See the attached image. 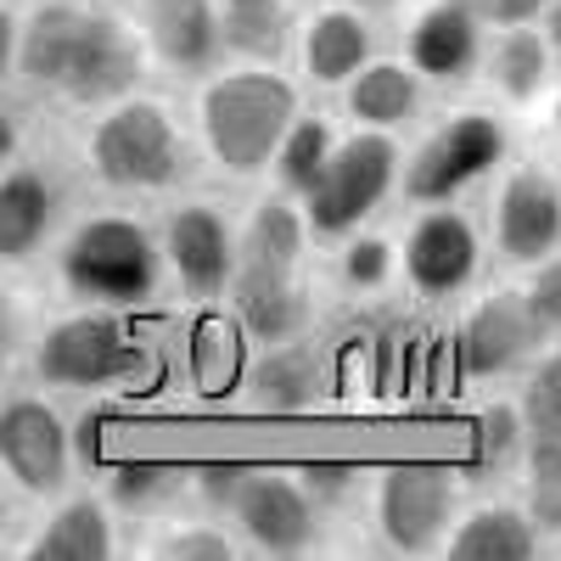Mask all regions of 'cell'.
Instances as JSON below:
<instances>
[{
    "instance_id": "cell-33",
    "label": "cell",
    "mask_w": 561,
    "mask_h": 561,
    "mask_svg": "<svg viewBox=\"0 0 561 561\" xmlns=\"http://www.w3.org/2000/svg\"><path fill=\"white\" fill-rule=\"evenodd\" d=\"M298 483L309 489V500H314L320 511H337V505H348L354 489H359V466L343 460V455H325V460H309V466H304Z\"/></svg>"
},
{
    "instance_id": "cell-36",
    "label": "cell",
    "mask_w": 561,
    "mask_h": 561,
    "mask_svg": "<svg viewBox=\"0 0 561 561\" xmlns=\"http://www.w3.org/2000/svg\"><path fill=\"white\" fill-rule=\"evenodd\" d=\"M152 556H163V561H230L237 545H230V534H219V528H169L152 545Z\"/></svg>"
},
{
    "instance_id": "cell-2",
    "label": "cell",
    "mask_w": 561,
    "mask_h": 561,
    "mask_svg": "<svg viewBox=\"0 0 561 561\" xmlns=\"http://www.w3.org/2000/svg\"><path fill=\"white\" fill-rule=\"evenodd\" d=\"M57 264L79 298L107 304V309H135L158 293L169 259L147 237V225H135L124 214H96L68 230Z\"/></svg>"
},
{
    "instance_id": "cell-7",
    "label": "cell",
    "mask_w": 561,
    "mask_h": 561,
    "mask_svg": "<svg viewBox=\"0 0 561 561\" xmlns=\"http://www.w3.org/2000/svg\"><path fill=\"white\" fill-rule=\"evenodd\" d=\"M449 523H455V478L444 472V466L410 460V466L382 472V483H377V528L393 550H404V556L433 550L438 539H449Z\"/></svg>"
},
{
    "instance_id": "cell-9",
    "label": "cell",
    "mask_w": 561,
    "mask_h": 561,
    "mask_svg": "<svg viewBox=\"0 0 561 561\" xmlns=\"http://www.w3.org/2000/svg\"><path fill=\"white\" fill-rule=\"evenodd\" d=\"M399 259H404V280H410V287H415L421 298L438 304V298H455L466 280L478 275L483 248H478L472 219H466L460 208L433 203L427 214L410 225V237H404Z\"/></svg>"
},
{
    "instance_id": "cell-20",
    "label": "cell",
    "mask_w": 561,
    "mask_h": 561,
    "mask_svg": "<svg viewBox=\"0 0 561 561\" xmlns=\"http://www.w3.org/2000/svg\"><path fill=\"white\" fill-rule=\"evenodd\" d=\"M370 62V23L348 7H325L304 28V73L314 84H348Z\"/></svg>"
},
{
    "instance_id": "cell-13",
    "label": "cell",
    "mask_w": 561,
    "mask_h": 561,
    "mask_svg": "<svg viewBox=\"0 0 561 561\" xmlns=\"http://www.w3.org/2000/svg\"><path fill=\"white\" fill-rule=\"evenodd\" d=\"M140 79V39L107 18V12H90L79 45H73V62L62 73V96L79 107H102V102H124Z\"/></svg>"
},
{
    "instance_id": "cell-40",
    "label": "cell",
    "mask_w": 561,
    "mask_h": 561,
    "mask_svg": "<svg viewBox=\"0 0 561 561\" xmlns=\"http://www.w3.org/2000/svg\"><path fill=\"white\" fill-rule=\"evenodd\" d=\"M354 7H370V12H388V7H399V0H354Z\"/></svg>"
},
{
    "instance_id": "cell-25",
    "label": "cell",
    "mask_w": 561,
    "mask_h": 561,
    "mask_svg": "<svg viewBox=\"0 0 561 561\" xmlns=\"http://www.w3.org/2000/svg\"><path fill=\"white\" fill-rule=\"evenodd\" d=\"M550 51H556L550 34H534V23L500 28V39L489 45V84L517 107L539 102V90L550 84Z\"/></svg>"
},
{
    "instance_id": "cell-23",
    "label": "cell",
    "mask_w": 561,
    "mask_h": 561,
    "mask_svg": "<svg viewBox=\"0 0 561 561\" xmlns=\"http://www.w3.org/2000/svg\"><path fill=\"white\" fill-rule=\"evenodd\" d=\"M84 23H90V12H84V7H68V0H57V7H39V12L28 18L23 39H18V68H23V79L57 90L62 73H68V62H73V45H79Z\"/></svg>"
},
{
    "instance_id": "cell-29",
    "label": "cell",
    "mask_w": 561,
    "mask_h": 561,
    "mask_svg": "<svg viewBox=\"0 0 561 561\" xmlns=\"http://www.w3.org/2000/svg\"><path fill=\"white\" fill-rule=\"evenodd\" d=\"M337 152V135H332V124L325 118H298L293 129H287V140H280V152H275V185L280 192H293V197H304L309 185L320 180V169H325V158Z\"/></svg>"
},
{
    "instance_id": "cell-34",
    "label": "cell",
    "mask_w": 561,
    "mask_h": 561,
    "mask_svg": "<svg viewBox=\"0 0 561 561\" xmlns=\"http://www.w3.org/2000/svg\"><path fill=\"white\" fill-rule=\"evenodd\" d=\"M259 478V466H248V460H237V455H225V460H203L197 472H192V483H197V494L208 500V505H225V511H237V500L248 494V483Z\"/></svg>"
},
{
    "instance_id": "cell-15",
    "label": "cell",
    "mask_w": 561,
    "mask_h": 561,
    "mask_svg": "<svg viewBox=\"0 0 561 561\" xmlns=\"http://www.w3.org/2000/svg\"><path fill=\"white\" fill-rule=\"evenodd\" d=\"M410 68L433 84H455L483 62V18L466 0H433L404 34Z\"/></svg>"
},
{
    "instance_id": "cell-41",
    "label": "cell",
    "mask_w": 561,
    "mask_h": 561,
    "mask_svg": "<svg viewBox=\"0 0 561 561\" xmlns=\"http://www.w3.org/2000/svg\"><path fill=\"white\" fill-rule=\"evenodd\" d=\"M556 118H561V96H556Z\"/></svg>"
},
{
    "instance_id": "cell-30",
    "label": "cell",
    "mask_w": 561,
    "mask_h": 561,
    "mask_svg": "<svg viewBox=\"0 0 561 561\" xmlns=\"http://www.w3.org/2000/svg\"><path fill=\"white\" fill-rule=\"evenodd\" d=\"M528 511L561 528V427H534L528 438Z\"/></svg>"
},
{
    "instance_id": "cell-8",
    "label": "cell",
    "mask_w": 561,
    "mask_h": 561,
    "mask_svg": "<svg viewBox=\"0 0 561 561\" xmlns=\"http://www.w3.org/2000/svg\"><path fill=\"white\" fill-rule=\"evenodd\" d=\"M0 466L28 494H57L73 466L68 421L45 399H7L0 410Z\"/></svg>"
},
{
    "instance_id": "cell-32",
    "label": "cell",
    "mask_w": 561,
    "mask_h": 561,
    "mask_svg": "<svg viewBox=\"0 0 561 561\" xmlns=\"http://www.w3.org/2000/svg\"><path fill=\"white\" fill-rule=\"evenodd\" d=\"M337 275L348 293H377L382 280L393 275V242L388 237H354L343 242V259H337Z\"/></svg>"
},
{
    "instance_id": "cell-26",
    "label": "cell",
    "mask_w": 561,
    "mask_h": 561,
    "mask_svg": "<svg viewBox=\"0 0 561 561\" xmlns=\"http://www.w3.org/2000/svg\"><path fill=\"white\" fill-rule=\"evenodd\" d=\"M293 45L287 0H225V51L248 62H275Z\"/></svg>"
},
{
    "instance_id": "cell-5",
    "label": "cell",
    "mask_w": 561,
    "mask_h": 561,
    "mask_svg": "<svg viewBox=\"0 0 561 561\" xmlns=\"http://www.w3.org/2000/svg\"><path fill=\"white\" fill-rule=\"evenodd\" d=\"M505 158V129L489 113H455L444 118L427 140L415 147V158L404 163V197L410 203H449L460 197L472 180H483L489 169H500Z\"/></svg>"
},
{
    "instance_id": "cell-3",
    "label": "cell",
    "mask_w": 561,
    "mask_h": 561,
    "mask_svg": "<svg viewBox=\"0 0 561 561\" xmlns=\"http://www.w3.org/2000/svg\"><path fill=\"white\" fill-rule=\"evenodd\" d=\"M399 185V147L388 140V129H365L337 140V152L325 158L320 180L304 192V219L314 242H348L354 230L388 203V192Z\"/></svg>"
},
{
    "instance_id": "cell-39",
    "label": "cell",
    "mask_w": 561,
    "mask_h": 561,
    "mask_svg": "<svg viewBox=\"0 0 561 561\" xmlns=\"http://www.w3.org/2000/svg\"><path fill=\"white\" fill-rule=\"evenodd\" d=\"M545 34H550V45L561 51V0H550V12H545Z\"/></svg>"
},
{
    "instance_id": "cell-17",
    "label": "cell",
    "mask_w": 561,
    "mask_h": 561,
    "mask_svg": "<svg viewBox=\"0 0 561 561\" xmlns=\"http://www.w3.org/2000/svg\"><path fill=\"white\" fill-rule=\"evenodd\" d=\"M237 314L253 337L264 343H287L304 320V293L287 264H259V259H242L237 264Z\"/></svg>"
},
{
    "instance_id": "cell-28",
    "label": "cell",
    "mask_w": 561,
    "mask_h": 561,
    "mask_svg": "<svg viewBox=\"0 0 561 561\" xmlns=\"http://www.w3.org/2000/svg\"><path fill=\"white\" fill-rule=\"evenodd\" d=\"M304 242H309V219H304L293 203L270 197V203L253 208V219H248V230H242V259L287 264V270H293L298 253H304Z\"/></svg>"
},
{
    "instance_id": "cell-31",
    "label": "cell",
    "mask_w": 561,
    "mask_h": 561,
    "mask_svg": "<svg viewBox=\"0 0 561 561\" xmlns=\"http://www.w3.org/2000/svg\"><path fill=\"white\" fill-rule=\"evenodd\" d=\"M523 410H511V404H494V410H483V421H478V460H472V478H489V472H500L505 460H517V455H528L523 449Z\"/></svg>"
},
{
    "instance_id": "cell-38",
    "label": "cell",
    "mask_w": 561,
    "mask_h": 561,
    "mask_svg": "<svg viewBox=\"0 0 561 561\" xmlns=\"http://www.w3.org/2000/svg\"><path fill=\"white\" fill-rule=\"evenodd\" d=\"M483 23H494V28H528V23H539L545 12H550V0H466Z\"/></svg>"
},
{
    "instance_id": "cell-11",
    "label": "cell",
    "mask_w": 561,
    "mask_h": 561,
    "mask_svg": "<svg viewBox=\"0 0 561 561\" xmlns=\"http://www.w3.org/2000/svg\"><path fill=\"white\" fill-rule=\"evenodd\" d=\"M561 242V185L523 163L511 169L494 197V248L511 264H545Z\"/></svg>"
},
{
    "instance_id": "cell-6",
    "label": "cell",
    "mask_w": 561,
    "mask_h": 561,
    "mask_svg": "<svg viewBox=\"0 0 561 561\" xmlns=\"http://www.w3.org/2000/svg\"><path fill=\"white\" fill-rule=\"evenodd\" d=\"M34 365L51 388H107V382H124L129 370L140 365V343L135 332L107 314V304L96 314H73V320H57L51 332L39 337L34 348Z\"/></svg>"
},
{
    "instance_id": "cell-37",
    "label": "cell",
    "mask_w": 561,
    "mask_h": 561,
    "mask_svg": "<svg viewBox=\"0 0 561 561\" xmlns=\"http://www.w3.org/2000/svg\"><path fill=\"white\" fill-rule=\"evenodd\" d=\"M528 304H534L545 332H561V259H545L539 264L534 287H528Z\"/></svg>"
},
{
    "instance_id": "cell-27",
    "label": "cell",
    "mask_w": 561,
    "mask_h": 561,
    "mask_svg": "<svg viewBox=\"0 0 561 561\" xmlns=\"http://www.w3.org/2000/svg\"><path fill=\"white\" fill-rule=\"evenodd\" d=\"M185 483H192V472L163 455H135V460H118L107 472V500L118 511H129V517H152V511H163Z\"/></svg>"
},
{
    "instance_id": "cell-1",
    "label": "cell",
    "mask_w": 561,
    "mask_h": 561,
    "mask_svg": "<svg viewBox=\"0 0 561 561\" xmlns=\"http://www.w3.org/2000/svg\"><path fill=\"white\" fill-rule=\"evenodd\" d=\"M197 118H203L208 158L230 174H253V169L275 163L280 140L298 124V90L275 68L253 62V68H237V73H219L203 90Z\"/></svg>"
},
{
    "instance_id": "cell-10",
    "label": "cell",
    "mask_w": 561,
    "mask_h": 561,
    "mask_svg": "<svg viewBox=\"0 0 561 561\" xmlns=\"http://www.w3.org/2000/svg\"><path fill=\"white\" fill-rule=\"evenodd\" d=\"M163 259L180 280L185 298H219L230 280H237V237H230V219L208 203H185L169 214L163 225Z\"/></svg>"
},
{
    "instance_id": "cell-22",
    "label": "cell",
    "mask_w": 561,
    "mask_h": 561,
    "mask_svg": "<svg viewBox=\"0 0 561 561\" xmlns=\"http://www.w3.org/2000/svg\"><path fill=\"white\" fill-rule=\"evenodd\" d=\"M248 399L264 415H298L320 399V365L304 343H275L248 377Z\"/></svg>"
},
{
    "instance_id": "cell-12",
    "label": "cell",
    "mask_w": 561,
    "mask_h": 561,
    "mask_svg": "<svg viewBox=\"0 0 561 561\" xmlns=\"http://www.w3.org/2000/svg\"><path fill=\"white\" fill-rule=\"evenodd\" d=\"M539 332L545 325H539L528 293H494L460 325V365L472 377H511L539 348Z\"/></svg>"
},
{
    "instance_id": "cell-35",
    "label": "cell",
    "mask_w": 561,
    "mask_h": 561,
    "mask_svg": "<svg viewBox=\"0 0 561 561\" xmlns=\"http://www.w3.org/2000/svg\"><path fill=\"white\" fill-rule=\"evenodd\" d=\"M528 427H561V354H545L523 388Z\"/></svg>"
},
{
    "instance_id": "cell-4",
    "label": "cell",
    "mask_w": 561,
    "mask_h": 561,
    "mask_svg": "<svg viewBox=\"0 0 561 561\" xmlns=\"http://www.w3.org/2000/svg\"><path fill=\"white\" fill-rule=\"evenodd\" d=\"M90 174L113 192H163L180 180V129L158 102H118L90 129Z\"/></svg>"
},
{
    "instance_id": "cell-16",
    "label": "cell",
    "mask_w": 561,
    "mask_h": 561,
    "mask_svg": "<svg viewBox=\"0 0 561 561\" xmlns=\"http://www.w3.org/2000/svg\"><path fill=\"white\" fill-rule=\"evenodd\" d=\"M147 39L169 73H208L225 51V12L214 0H147Z\"/></svg>"
},
{
    "instance_id": "cell-14",
    "label": "cell",
    "mask_w": 561,
    "mask_h": 561,
    "mask_svg": "<svg viewBox=\"0 0 561 561\" xmlns=\"http://www.w3.org/2000/svg\"><path fill=\"white\" fill-rule=\"evenodd\" d=\"M237 523H242L248 545H259L264 556H304L320 534V505L309 500V489L298 478L259 472L248 483V494L237 500Z\"/></svg>"
},
{
    "instance_id": "cell-21",
    "label": "cell",
    "mask_w": 561,
    "mask_h": 561,
    "mask_svg": "<svg viewBox=\"0 0 561 561\" xmlns=\"http://www.w3.org/2000/svg\"><path fill=\"white\" fill-rule=\"evenodd\" d=\"M28 561H107L113 556V523L102 500H68L39 523V534L23 550Z\"/></svg>"
},
{
    "instance_id": "cell-24",
    "label": "cell",
    "mask_w": 561,
    "mask_h": 561,
    "mask_svg": "<svg viewBox=\"0 0 561 561\" xmlns=\"http://www.w3.org/2000/svg\"><path fill=\"white\" fill-rule=\"evenodd\" d=\"M421 107V73L410 62H365L348 79V113L365 129H393Z\"/></svg>"
},
{
    "instance_id": "cell-19",
    "label": "cell",
    "mask_w": 561,
    "mask_h": 561,
    "mask_svg": "<svg viewBox=\"0 0 561 561\" xmlns=\"http://www.w3.org/2000/svg\"><path fill=\"white\" fill-rule=\"evenodd\" d=\"M57 219V192L39 169H7L0 174V259H28Z\"/></svg>"
},
{
    "instance_id": "cell-18",
    "label": "cell",
    "mask_w": 561,
    "mask_h": 561,
    "mask_svg": "<svg viewBox=\"0 0 561 561\" xmlns=\"http://www.w3.org/2000/svg\"><path fill=\"white\" fill-rule=\"evenodd\" d=\"M449 561H528L539 556V517L517 505H483L449 528Z\"/></svg>"
}]
</instances>
